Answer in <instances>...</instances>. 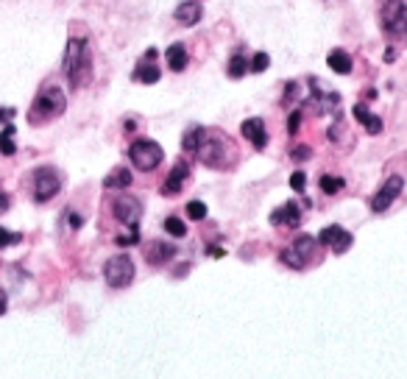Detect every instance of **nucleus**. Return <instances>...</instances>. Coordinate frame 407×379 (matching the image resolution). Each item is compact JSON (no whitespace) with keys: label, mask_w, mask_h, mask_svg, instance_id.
Returning <instances> with one entry per match:
<instances>
[{"label":"nucleus","mask_w":407,"mask_h":379,"mask_svg":"<svg viewBox=\"0 0 407 379\" xmlns=\"http://www.w3.org/2000/svg\"><path fill=\"white\" fill-rule=\"evenodd\" d=\"M64 75H67V81H70L73 90L84 87L92 79V53H90L87 39L73 37L70 42H67V50H64Z\"/></svg>","instance_id":"f257e3e1"},{"label":"nucleus","mask_w":407,"mask_h":379,"mask_svg":"<svg viewBox=\"0 0 407 379\" xmlns=\"http://www.w3.org/2000/svg\"><path fill=\"white\" fill-rule=\"evenodd\" d=\"M195 154H198V159L207 165V168H226V165L232 162L235 145H229L224 134L204 128L201 142H198V148H195Z\"/></svg>","instance_id":"f03ea898"},{"label":"nucleus","mask_w":407,"mask_h":379,"mask_svg":"<svg viewBox=\"0 0 407 379\" xmlns=\"http://www.w3.org/2000/svg\"><path fill=\"white\" fill-rule=\"evenodd\" d=\"M64 106H67V101H64V93L59 90V87H45L39 95H37V101H34V106H31V115H28V120L31 123H45V120H53V117H59L61 112H64Z\"/></svg>","instance_id":"7ed1b4c3"},{"label":"nucleus","mask_w":407,"mask_h":379,"mask_svg":"<svg viewBox=\"0 0 407 379\" xmlns=\"http://www.w3.org/2000/svg\"><path fill=\"white\" fill-rule=\"evenodd\" d=\"M128 159H131V165L137 168V171H146L148 173V171H154V168L162 165L165 150L154 139H137V142H131V148H128Z\"/></svg>","instance_id":"20e7f679"},{"label":"nucleus","mask_w":407,"mask_h":379,"mask_svg":"<svg viewBox=\"0 0 407 379\" xmlns=\"http://www.w3.org/2000/svg\"><path fill=\"white\" fill-rule=\"evenodd\" d=\"M379 20H382L385 34H390L393 39L407 42V3H401V0H385L382 12H379Z\"/></svg>","instance_id":"39448f33"},{"label":"nucleus","mask_w":407,"mask_h":379,"mask_svg":"<svg viewBox=\"0 0 407 379\" xmlns=\"http://www.w3.org/2000/svg\"><path fill=\"white\" fill-rule=\"evenodd\" d=\"M103 279L109 287H128L134 282V262L126 254H117L112 260H106L103 265Z\"/></svg>","instance_id":"423d86ee"},{"label":"nucleus","mask_w":407,"mask_h":379,"mask_svg":"<svg viewBox=\"0 0 407 379\" xmlns=\"http://www.w3.org/2000/svg\"><path fill=\"white\" fill-rule=\"evenodd\" d=\"M315 246H318L315 237H310V235H299V237L293 240V246L282 251V262L290 265V268H304V262L312 257Z\"/></svg>","instance_id":"0eeeda50"},{"label":"nucleus","mask_w":407,"mask_h":379,"mask_svg":"<svg viewBox=\"0 0 407 379\" xmlns=\"http://www.w3.org/2000/svg\"><path fill=\"white\" fill-rule=\"evenodd\" d=\"M112 212L120 223L126 226H137L140 217H143V201L134 198V195H117L115 204H112Z\"/></svg>","instance_id":"6e6552de"},{"label":"nucleus","mask_w":407,"mask_h":379,"mask_svg":"<svg viewBox=\"0 0 407 379\" xmlns=\"http://www.w3.org/2000/svg\"><path fill=\"white\" fill-rule=\"evenodd\" d=\"M59 187H61V182H59L56 171H50V168L37 171V176H34V195H37V201H50L59 193Z\"/></svg>","instance_id":"1a4fd4ad"},{"label":"nucleus","mask_w":407,"mask_h":379,"mask_svg":"<svg viewBox=\"0 0 407 379\" xmlns=\"http://www.w3.org/2000/svg\"><path fill=\"white\" fill-rule=\"evenodd\" d=\"M401 187H404V182H401V176H390L382 187H379V193L371 198V209L374 212H385L396 198H399V193H401Z\"/></svg>","instance_id":"9d476101"},{"label":"nucleus","mask_w":407,"mask_h":379,"mask_svg":"<svg viewBox=\"0 0 407 379\" xmlns=\"http://www.w3.org/2000/svg\"><path fill=\"white\" fill-rule=\"evenodd\" d=\"M154 59H157V50L151 48V50L146 53V59L137 64V70H134V81H143V84H157V81L162 79V70H159V64H154Z\"/></svg>","instance_id":"9b49d317"},{"label":"nucleus","mask_w":407,"mask_h":379,"mask_svg":"<svg viewBox=\"0 0 407 379\" xmlns=\"http://www.w3.org/2000/svg\"><path fill=\"white\" fill-rule=\"evenodd\" d=\"M240 131H243V137H246L254 148H265V145H268V131H265L262 117H248V120H243Z\"/></svg>","instance_id":"f8f14e48"},{"label":"nucleus","mask_w":407,"mask_h":379,"mask_svg":"<svg viewBox=\"0 0 407 379\" xmlns=\"http://www.w3.org/2000/svg\"><path fill=\"white\" fill-rule=\"evenodd\" d=\"M270 223L274 226H296L301 223V209H299V204L296 201H288L285 206H279V209H274L270 212Z\"/></svg>","instance_id":"ddd939ff"},{"label":"nucleus","mask_w":407,"mask_h":379,"mask_svg":"<svg viewBox=\"0 0 407 379\" xmlns=\"http://www.w3.org/2000/svg\"><path fill=\"white\" fill-rule=\"evenodd\" d=\"M173 17H176L179 26H187V28H190V26H195V23L204 17V9H201L198 0H184V3L176 6V14H173Z\"/></svg>","instance_id":"4468645a"},{"label":"nucleus","mask_w":407,"mask_h":379,"mask_svg":"<svg viewBox=\"0 0 407 379\" xmlns=\"http://www.w3.org/2000/svg\"><path fill=\"white\" fill-rule=\"evenodd\" d=\"M187 176H190V168H187L184 162H179V165L170 171V176L165 179V184H162V195H176V193H181V184L187 182Z\"/></svg>","instance_id":"2eb2a0df"},{"label":"nucleus","mask_w":407,"mask_h":379,"mask_svg":"<svg viewBox=\"0 0 407 379\" xmlns=\"http://www.w3.org/2000/svg\"><path fill=\"white\" fill-rule=\"evenodd\" d=\"M326 64H329V70H332V72H337V75H349L355 61H352V56H349L344 48H335V50H329Z\"/></svg>","instance_id":"dca6fc26"},{"label":"nucleus","mask_w":407,"mask_h":379,"mask_svg":"<svg viewBox=\"0 0 407 379\" xmlns=\"http://www.w3.org/2000/svg\"><path fill=\"white\" fill-rule=\"evenodd\" d=\"M355 117H357V123H360V126H366V131H368V134H374V137H377V134H382V126H385V123H382V117L371 115L363 104H357V106H355Z\"/></svg>","instance_id":"f3484780"},{"label":"nucleus","mask_w":407,"mask_h":379,"mask_svg":"<svg viewBox=\"0 0 407 379\" xmlns=\"http://www.w3.org/2000/svg\"><path fill=\"white\" fill-rule=\"evenodd\" d=\"M165 59H168V67H170L173 72H181V70L187 67V59H190V56H187V48L176 42V45H170V48L165 50Z\"/></svg>","instance_id":"a211bd4d"},{"label":"nucleus","mask_w":407,"mask_h":379,"mask_svg":"<svg viewBox=\"0 0 407 379\" xmlns=\"http://www.w3.org/2000/svg\"><path fill=\"white\" fill-rule=\"evenodd\" d=\"M173 254H176V246H173V243H159V240H157V243L148 246V262H151V265H162V262H168Z\"/></svg>","instance_id":"6ab92c4d"},{"label":"nucleus","mask_w":407,"mask_h":379,"mask_svg":"<svg viewBox=\"0 0 407 379\" xmlns=\"http://www.w3.org/2000/svg\"><path fill=\"white\" fill-rule=\"evenodd\" d=\"M131 182H134L131 171H126V168H117V171H112V173L103 179V187H106V190H123V187H128Z\"/></svg>","instance_id":"aec40b11"},{"label":"nucleus","mask_w":407,"mask_h":379,"mask_svg":"<svg viewBox=\"0 0 407 379\" xmlns=\"http://www.w3.org/2000/svg\"><path fill=\"white\" fill-rule=\"evenodd\" d=\"M226 72H229V79H243V75L248 72V61H246L240 53H235V56L229 59V67H226Z\"/></svg>","instance_id":"412c9836"},{"label":"nucleus","mask_w":407,"mask_h":379,"mask_svg":"<svg viewBox=\"0 0 407 379\" xmlns=\"http://www.w3.org/2000/svg\"><path fill=\"white\" fill-rule=\"evenodd\" d=\"M321 190L326 193V195H335V193H341L344 187H346V182L341 179V176H321Z\"/></svg>","instance_id":"4be33fe9"},{"label":"nucleus","mask_w":407,"mask_h":379,"mask_svg":"<svg viewBox=\"0 0 407 379\" xmlns=\"http://www.w3.org/2000/svg\"><path fill=\"white\" fill-rule=\"evenodd\" d=\"M201 134H204V128H190V131L181 137V148L187 150V154H195V148H198V142H201Z\"/></svg>","instance_id":"5701e85b"},{"label":"nucleus","mask_w":407,"mask_h":379,"mask_svg":"<svg viewBox=\"0 0 407 379\" xmlns=\"http://www.w3.org/2000/svg\"><path fill=\"white\" fill-rule=\"evenodd\" d=\"M165 232L170 235V237H184L187 235V226H184V220H179V217H165Z\"/></svg>","instance_id":"b1692460"},{"label":"nucleus","mask_w":407,"mask_h":379,"mask_svg":"<svg viewBox=\"0 0 407 379\" xmlns=\"http://www.w3.org/2000/svg\"><path fill=\"white\" fill-rule=\"evenodd\" d=\"M344 229H341V226H326V229H321V235L315 237L321 246H332L335 240H337V235H341Z\"/></svg>","instance_id":"393cba45"},{"label":"nucleus","mask_w":407,"mask_h":379,"mask_svg":"<svg viewBox=\"0 0 407 379\" xmlns=\"http://www.w3.org/2000/svg\"><path fill=\"white\" fill-rule=\"evenodd\" d=\"M268 64H270V56L259 50V53H254V56H251L248 70H251V72H265V70H268Z\"/></svg>","instance_id":"a878e982"},{"label":"nucleus","mask_w":407,"mask_h":379,"mask_svg":"<svg viewBox=\"0 0 407 379\" xmlns=\"http://www.w3.org/2000/svg\"><path fill=\"white\" fill-rule=\"evenodd\" d=\"M12 134H14V126H6L3 134H0V150H3L6 157L14 154V142H12Z\"/></svg>","instance_id":"bb28decb"},{"label":"nucleus","mask_w":407,"mask_h":379,"mask_svg":"<svg viewBox=\"0 0 407 379\" xmlns=\"http://www.w3.org/2000/svg\"><path fill=\"white\" fill-rule=\"evenodd\" d=\"M140 243V229L137 226H128L126 235H117V246H137Z\"/></svg>","instance_id":"cd10ccee"},{"label":"nucleus","mask_w":407,"mask_h":379,"mask_svg":"<svg viewBox=\"0 0 407 379\" xmlns=\"http://www.w3.org/2000/svg\"><path fill=\"white\" fill-rule=\"evenodd\" d=\"M352 249V235L349 232H341V235H337V240L332 243V251L335 254H344V251H349Z\"/></svg>","instance_id":"c85d7f7f"},{"label":"nucleus","mask_w":407,"mask_h":379,"mask_svg":"<svg viewBox=\"0 0 407 379\" xmlns=\"http://www.w3.org/2000/svg\"><path fill=\"white\" fill-rule=\"evenodd\" d=\"M187 215H190L192 220H204V217H207V206H204L201 201H190V204H187Z\"/></svg>","instance_id":"c756f323"},{"label":"nucleus","mask_w":407,"mask_h":379,"mask_svg":"<svg viewBox=\"0 0 407 379\" xmlns=\"http://www.w3.org/2000/svg\"><path fill=\"white\" fill-rule=\"evenodd\" d=\"M17 243H20V235L17 232L0 229V249H9V246H17Z\"/></svg>","instance_id":"7c9ffc66"},{"label":"nucleus","mask_w":407,"mask_h":379,"mask_svg":"<svg viewBox=\"0 0 407 379\" xmlns=\"http://www.w3.org/2000/svg\"><path fill=\"white\" fill-rule=\"evenodd\" d=\"M290 187H293L296 193H304V187H307V176H304L301 171H296V173L290 176Z\"/></svg>","instance_id":"2f4dec72"},{"label":"nucleus","mask_w":407,"mask_h":379,"mask_svg":"<svg viewBox=\"0 0 407 379\" xmlns=\"http://www.w3.org/2000/svg\"><path fill=\"white\" fill-rule=\"evenodd\" d=\"M290 157H293L296 162H304V159H310V157H312V150H310L307 145H299V148H293V150H290Z\"/></svg>","instance_id":"473e14b6"},{"label":"nucleus","mask_w":407,"mask_h":379,"mask_svg":"<svg viewBox=\"0 0 407 379\" xmlns=\"http://www.w3.org/2000/svg\"><path fill=\"white\" fill-rule=\"evenodd\" d=\"M299 126H301V112L296 109V112L290 115V120H288V131H290V134H296V131H299Z\"/></svg>","instance_id":"72a5a7b5"},{"label":"nucleus","mask_w":407,"mask_h":379,"mask_svg":"<svg viewBox=\"0 0 407 379\" xmlns=\"http://www.w3.org/2000/svg\"><path fill=\"white\" fill-rule=\"evenodd\" d=\"M12 115H14V109H0V120H12Z\"/></svg>","instance_id":"f704fd0d"},{"label":"nucleus","mask_w":407,"mask_h":379,"mask_svg":"<svg viewBox=\"0 0 407 379\" xmlns=\"http://www.w3.org/2000/svg\"><path fill=\"white\" fill-rule=\"evenodd\" d=\"M3 313H6V293L0 290V315H3Z\"/></svg>","instance_id":"c9c22d12"},{"label":"nucleus","mask_w":407,"mask_h":379,"mask_svg":"<svg viewBox=\"0 0 407 379\" xmlns=\"http://www.w3.org/2000/svg\"><path fill=\"white\" fill-rule=\"evenodd\" d=\"M6 209H9V198L0 195V212H6Z\"/></svg>","instance_id":"e433bc0d"},{"label":"nucleus","mask_w":407,"mask_h":379,"mask_svg":"<svg viewBox=\"0 0 407 379\" xmlns=\"http://www.w3.org/2000/svg\"><path fill=\"white\" fill-rule=\"evenodd\" d=\"M396 59V50H385V61H393Z\"/></svg>","instance_id":"4c0bfd02"}]
</instances>
